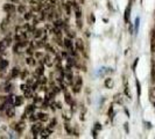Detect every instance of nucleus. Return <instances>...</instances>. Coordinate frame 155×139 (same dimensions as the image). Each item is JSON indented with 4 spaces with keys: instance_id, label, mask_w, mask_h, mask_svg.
Returning <instances> with one entry per match:
<instances>
[{
    "instance_id": "1",
    "label": "nucleus",
    "mask_w": 155,
    "mask_h": 139,
    "mask_svg": "<svg viewBox=\"0 0 155 139\" xmlns=\"http://www.w3.org/2000/svg\"><path fill=\"white\" fill-rule=\"evenodd\" d=\"M82 86H83V79L81 77H78L76 79V81L72 83V91H74V93H79L82 89Z\"/></svg>"
},
{
    "instance_id": "9",
    "label": "nucleus",
    "mask_w": 155,
    "mask_h": 139,
    "mask_svg": "<svg viewBox=\"0 0 155 139\" xmlns=\"http://www.w3.org/2000/svg\"><path fill=\"white\" fill-rule=\"evenodd\" d=\"M51 131H53V130L51 129H49V128H47V129H42L41 130V134H42V138H48L49 137V134L51 133Z\"/></svg>"
},
{
    "instance_id": "17",
    "label": "nucleus",
    "mask_w": 155,
    "mask_h": 139,
    "mask_svg": "<svg viewBox=\"0 0 155 139\" xmlns=\"http://www.w3.org/2000/svg\"><path fill=\"white\" fill-rule=\"evenodd\" d=\"M130 13H131V6H128L126 8V10H125V22L126 23H128V21H130Z\"/></svg>"
},
{
    "instance_id": "45",
    "label": "nucleus",
    "mask_w": 155,
    "mask_h": 139,
    "mask_svg": "<svg viewBox=\"0 0 155 139\" xmlns=\"http://www.w3.org/2000/svg\"><path fill=\"white\" fill-rule=\"evenodd\" d=\"M26 52H27L28 55H31V56L33 55V51H32V49H31V48H29V49H27V51H26Z\"/></svg>"
},
{
    "instance_id": "39",
    "label": "nucleus",
    "mask_w": 155,
    "mask_h": 139,
    "mask_svg": "<svg viewBox=\"0 0 155 139\" xmlns=\"http://www.w3.org/2000/svg\"><path fill=\"white\" fill-rule=\"evenodd\" d=\"M53 92H54V93H56V94H57V93H60V89H59V87H57V86H54V87H53Z\"/></svg>"
},
{
    "instance_id": "6",
    "label": "nucleus",
    "mask_w": 155,
    "mask_h": 139,
    "mask_svg": "<svg viewBox=\"0 0 155 139\" xmlns=\"http://www.w3.org/2000/svg\"><path fill=\"white\" fill-rule=\"evenodd\" d=\"M76 49L79 50L81 52L84 51V44H83V41H82L81 38H77L76 40Z\"/></svg>"
},
{
    "instance_id": "13",
    "label": "nucleus",
    "mask_w": 155,
    "mask_h": 139,
    "mask_svg": "<svg viewBox=\"0 0 155 139\" xmlns=\"http://www.w3.org/2000/svg\"><path fill=\"white\" fill-rule=\"evenodd\" d=\"M8 66V60L6 59H0V71H4Z\"/></svg>"
},
{
    "instance_id": "53",
    "label": "nucleus",
    "mask_w": 155,
    "mask_h": 139,
    "mask_svg": "<svg viewBox=\"0 0 155 139\" xmlns=\"http://www.w3.org/2000/svg\"><path fill=\"white\" fill-rule=\"evenodd\" d=\"M66 56H68V53L64 52V51H63V52H62V57H66Z\"/></svg>"
},
{
    "instance_id": "32",
    "label": "nucleus",
    "mask_w": 155,
    "mask_h": 139,
    "mask_svg": "<svg viewBox=\"0 0 155 139\" xmlns=\"http://www.w3.org/2000/svg\"><path fill=\"white\" fill-rule=\"evenodd\" d=\"M46 18H47V12L46 10H42L41 12V20H44Z\"/></svg>"
},
{
    "instance_id": "20",
    "label": "nucleus",
    "mask_w": 155,
    "mask_h": 139,
    "mask_svg": "<svg viewBox=\"0 0 155 139\" xmlns=\"http://www.w3.org/2000/svg\"><path fill=\"white\" fill-rule=\"evenodd\" d=\"M43 72H44L43 65L40 66V67H37V70H36V74H37V75H43Z\"/></svg>"
},
{
    "instance_id": "25",
    "label": "nucleus",
    "mask_w": 155,
    "mask_h": 139,
    "mask_svg": "<svg viewBox=\"0 0 155 139\" xmlns=\"http://www.w3.org/2000/svg\"><path fill=\"white\" fill-rule=\"evenodd\" d=\"M23 18H25V20H31L32 19V12H26L25 15H23Z\"/></svg>"
},
{
    "instance_id": "54",
    "label": "nucleus",
    "mask_w": 155,
    "mask_h": 139,
    "mask_svg": "<svg viewBox=\"0 0 155 139\" xmlns=\"http://www.w3.org/2000/svg\"><path fill=\"white\" fill-rule=\"evenodd\" d=\"M91 20H92V22H94V20H96V19H94V15H91Z\"/></svg>"
},
{
    "instance_id": "28",
    "label": "nucleus",
    "mask_w": 155,
    "mask_h": 139,
    "mask_svg": "<svg viewBox=\"0 0 155 139\" xmlns=\"http://www.w3.org/2000/svg\"><path fill=\"white\" fill-rule=\"evenodd\" d=\"M55 127H56V119H51V122H50V124H49V127H48V128H49V129L53 130Z\"/></svg>"
},
{
    "instance_id": "42",
    "label": "nucleus",
    "mask_w": 155,
    "mask_h": 139,
    "mask_svg": "<svg viewBox=\"0 0 155 139\" xmlns=\"http://www.w3.org/2000/svg\"><path fill=\"white\" fill-rule=\"evenodd\" d=\"M35 57H36V58H41V57H43V55H42L41 52H36L35 53Z\"/></svg>"
},
{
    "instance_id": "22",
    "label": "nucleus",
    "mask_w": 155,
    "mask_h": 139,
    "mask_svg": "<svg viewBox=\"0 0 155 139\" xmlns=\"http://www.w3.org/2000/svg\"><path fill=\"white\" fill-rule=\"evenodd\" d=\"M44 48H46V49H47V50H48V51H50V52H53V53H56V50H55V49L53 48V46L50 45V44H44Z\"/></svg>"
},
{
    "instance_id": "38",
    "label": "nucleus",
    "mask_w": 155,
    "mask_h": 139,
    "mask_svg": "<svg viewBox=\"0 0 155 139\" xmlns=\"http://www.w3.org/2000/svg\"><path fill=\"white\" fill-rule=\"evenodd\" d=\"M64 127H65V130H66V132H68L69 134L71 133V130H70V128H69V124H64Z\"/></svg>"
},
{
    "instance_id": "29",
    "label": "nucleus",
    "mask_w": 155,
    "mask_h": 139,
    "mask_svg": "<svg viewBox=\"0 0 155 139\" xmlns=\"http://www.w3.org/2000/svg\"><path fill=\"white\" fill-rule=\"evenodd\" d=\"M34 35H35L36 38H40L41 36H42V30H41V29H37V30L35 31V34H34Z\"/></svg>"
},
{
    "instance_id": "7",
    "label": "nucleus",
    "mask_w": 155,
    "mask_h": 139,
    "mask_svg": "<svg viewBox=\"0 0 155 139\" xmlns=\"http://www.w3.org/2000/svg\"><path fill=\"white\" fill-rule=\"evenodd\" d=\"M23 104V97L22 96H15L14 97V106L15 107H20Z\"/></svg>"
},
{
    "instance_id": "48",
    "label": "nucleus",
    "mask_w": 155,
    "mask_h": 139,
    "mask_svg": "<svg viewBox=\"0 0 155 139\" xmlns=\"http://www.w3.org/2000/svg\"><path fill=\"white\" fill-rule=\"evenodd\" d=\"M40 0H31V4H33V5H35V4H37Z\"/></svg>"
},
{
    "instance_id": "47",
    "label": "nucleus",
    "mask_w": 155,
    "mask_h": 139,
    "mask_svg": "<svg viewBox=\"0 0 155 139\" xmlns=\"http://www.w3.org/2000/svg\"><path fill=\"white\" fill-rule=\"evenodd\" d=\"M27 88H28L27 85H21V89H22V91H25V89H27Z\"/></svg>"
},
{
    "instance_id": "23",
    "label": "nucleus",
    "mask_w": 155,
    "mask_h": 139,
    "mask_svg": "<svg viewBox=\"0 0 155 139\" xmlns=\"http://www.w3.org/2000/svg\"><path fill=\"white\" fill-rule=\"evenodd\" d=\"M69 3H70V6H71V7L74 8L75 10H76V9H78V8H79L78 4H77L76 1H75V0H74V1H72V0H71V1H69Z\"/></svg>"
},
{
    "instance_id": "26",
    "label": "nucleus",
    "mask_w": 155,
    "mask_h": 139,
    "mask_svg": "<svg viewBox=\"0 0 155 139\" xmlns=\"http://www.w3.org/2000/svg\"><path fill=\"white\" fill-rule=\"evenodd\" d=\"M105 86L107 87V88H111V86H112V80L110 78H107L106 80H105Z\"/></svg>"
},
{
    "instance_id": "55",
    "label": "nucleus",
    "mask_w": 155,
    "mask_h": 139,
    "mask_svg": "<svg viewBox=\"0 0 155 139\" xmlns=\"http://www.w3.org/2000/svg\"><path fill=\"white\" fill-rule=\"evenodd\" d=\"M153 94H155V87L153 88Z\"/></svg>"
},
{
    "instance_id": "2",
    "label": "nucleus",
    "mask_w": 155,
    "mask_h": 139,
    "mask_svg": "<svg viewBox=\"0 0 155 139\" xmlns=\"http://www.w3.org/2000/svg\"><path fill=\"white\" fill-rule=\"evenodd\" d=\"M6 115H7V117H9V118L15 116V109H14V107H13L12 104H8V107H6Z\"/></svg>"
},
{
    "instance_id": "11",
    "label": "nucleus",
    "mask_w": 155,
    "mask_h": 139,
    "mask_svg": "<svg viewBox=\"0 0 155 139\" xmlns=\"http://www.w3.org/2000/svg\"><path fill=\"white\" fill-rule=\"evenodd\" d=\"M64 97H65V102L68 104H71L72 103V100H71V95H70V93H69L68 91H64Z\"/></svg>"
},
{
    "instance_id": "3",
    "label": "nucleus",
    "mask_w": 155,
    "mask_h": 139,
    "mask_svg": "<svg viewBox=\"0 0 155 139\" xmlns=\"http://www.w3.org/2000/svg\"><path fill=\"white\" fill-rule=\"evenodd\" d=\"M63 45L65 46V48L68 49L70 52H71V51H74V44H72V42H71V40H70V38H64V40H63Z\"/></svg>"
},
{
    "instance_id": "8",
    "label": "nucleus",
    "mask_w": 155,
    "mask_h": 139,
    "mask_svg": "<svg viewBox=\"0 0 155 139\" xmlns=\"http://www.w3.org/2000/svg\"><path fill=\"white\" fill-rule=\"evenodd\" d=\"M19 75H20V68L19 67H13L12 72H11V77H12L13 79H15V78H18Z\"/></svg>"
},
{
    "instance_id": "5",
    "label": "nucleus",
    "mask_w": 155,
    "mask_h": 139,
    "mask_svg": "<svg viewBox=\"0 0 155 139\" xmlns=\"http://www.w3.org/2000/svg\"><path fill=\"white\" fill-rule=\"evenodd\" d=\"M43 129V127H42V124L41 123H36V124H34L33 127H32V132H33V134H38L41 132V130Z\"/></svg>"
},
{
    "instance_id": "52",
    "label": "nucleus",
    "mask_w": 155,
    "mask_h": 139,
    "mask_svg": "<svg viewBox=\"0 0 155 139\" xmlns=\"http://www.w3.org/2000/svg\"><path fill=\"white\" fill-rule=\"evenodd\" d=\"M93 137H94V138L97 137V130L96 129H93Z\"/></svg>"
},
{
    "instance_id": "21",
    "label": "nucleus",
    "mask_w": 155,
    "mask_h": 139,
    "mask_svg": "<svg viewBox=\"0 0 155 139\" xmlns=\"http://www.w3.org/2000/svg\"><path fill=\"white\" fill-rule=\"evenodd\" d=\"M26 63H27L28 65H31V66H34V65H35V60H34L32 57H28V58L26 59Z\"/></svg>"
},
{
    "instance_id": "49",
    "label": "nucleus",
    "mask_w": 155,
    "mask_h": 139,
    "mask_svg": "<svg viewBox=\"0 0 155 139\" xmlns=\"http://www.w3.org/2000/svg\"><path fill=\"white\" fill-rule=\"evenodd\" d=\"M49 3H50L51 5H55V4L57 3V0H49Z\"/></svg>"
},
{
    "instance_id": "30",
    "label": "nucleus",
    "mask_w": 155,
    "mask_h": 139,
    "mask_svg": "<svg viewBox=\"0 0 155 139\" xmlns=\"http://www.w3.org/2000/svg\"><path fill=\"white\" fill-rule=\"evenodd\" d=\"M75 14H76V18H77V19H81V16H82L81 8H78V9H76V10H75Z\"/></svg>"
},
{
    "instance_id": "58",
    "label": "nucleus",
    "mask_w": 155,
    "mask_h": 139,
    "mask_svg": "<svg viewBox=\"0 0 155 139\" xmlns=\"http://www.w3.org/2000/svg\"><path fill=\"white\" fill-rule=\"evenodd\" d=\"M153 65H155V61H154V64H153Z\"/></svg>"
},
{
    "instance_id": "12",
    "label": "nucleus",
    "mask_w": 155,
    "mask_h": 139,
    "mask_svg": "<svg viewBox=\"0 0 155 139\" xmlns=\"http://www.w3.org/2000/svg\"><path fill=\"white\" fill-rule=\"evenodd\" d=\"M37 119H40L41 122H46V121H48V115L44 114V112H38Z\"/></svg>"
},
{
    "instance_id": "50",
    "label": "nucleus",
    "mask_w": 155,
    "mask_h": 139,
    "mask_svg": "<svg viewBox=\"0 0 155 139\" xmlns=\"http://www.w3.org/2000/svg\"><path fill=\"white\" fill-rule=\"evenodd\" d=\"M33 22H34L33 24H34V26H36V24H37V23H38V20H37V19H34V21H33Z\"/></svg>"
},
{
    "instance_id": "43",
    "label": "nucleus",
    "mask_w": 155,
    "mask_h": 139,
    "mask_svg": "<svg viewBox=\"0 0 155 139\" xmlns=\"http://www.w3.org/2000/svg\"><path fill=\"white\" fill-rule=\"evenodd\" d=\"M18 49H19V44H18V43H16V44H15V45L13 46V51H14V52H16V50H18Z\"/></svg>"
},
{
    "instance_id": "56",
    "label": "nucleus",
    "mask_w": 155,
    "mask_h": 139,
    "mask_svg": "<svg viewBox=\"0 0 155 139\" xmlns=\"http://www.w3.org/2000/svg\"><path fill=\"white\" fill-rule=\"evenodd\" d=\"M12 1H14V3H16V1H19V0H12Z\"/></svg>"
},
{
    "instance_id": "19",
    "label": "nucleus",
    "mask_w": 155,
    "mask_h": 139,
    "mask_svg": "<svg viewBox=\"0 0 155 139\" xmlns=\"http://www.w3.org/2000/svg\"><path fill=\"white\" fill-rule=\"evenodd\" d=\"M6 48H7V44H6L5 40L1 41V42H0V53H3L4 51H5V49H6Z\"/></svg>"
},
{
    "instance_id": "44",
    "label": "nucleus",
    "mask_w": 155,
    "mask_h": 139,
    "mask_svg": "<svg viewBox=\"0 0 155 139\" xmlns=\"http://www.w3.org/2000/svg\"><path fill=\"white\" fill-rule=\"evenodd\" d=\"M34 102H35V103H38V102H41V99L38 97V96H36L35 99H34Z\"/></svg>"
},
{
    "instance_id": "27",
    "label": "nucleus",
    "mask_w": 155,
    "mask_h": 139,
    "mask_svg": "<svg viewBox=\"0 0 155 139\" xmlns=\"http://www.w3.org/2000/svg\"><path fill=\"white\" fill-rule=\"evenodd\" d=\"M54 26H55L56 28H60L61 26H63V22H62V20H56L55 22H54Z\"/></svg>"
},
{
    "instance_id": "31",
    "label": "nucleus",
    "mask_w": 155,
    "mask_h": 139,
    "mask_svg": "<svg viewBox=\"0 0 155 139\" xmlns=\"http://www.w3.org/2000/svg\"><path fill=\"white\" fill-rule=\"evenodd\" d=\"M6 100H7V99H6L5 96H0V107L3 106V104H5V101H6Z\"/></svg>"
},
{
    "instance_id": "18",
    "label": "nucleus",
    "mask_w": 155,
    "mask_h": 139,
    "mask_svg": "<svg viewBox=\"0 0 155 139\" xmlns=\"http://www.w3.org/2000/svg\"><path fill=\"white\" fill-rule=\"evenodd\" d=\"M63 7L65 8V12H66V15H70L71 14V9H70V3H66L63 4Z\"/></svg>"
},
{
    "instance_id": "37",
    "label": "nucleus",
    "mask_w": 155,
    "mask_h": 139,
    "mask_svg": "<svg viewBox=\"0 0 155 139\" xmlns=\"http://www.w3.org/2000/svg\"><path fill=\"white\" fill-rule=\"evenodd\" d=\"M68 36L70 38H72V37H75V36H76V34H75V31H69L68 33Z\"/></svg>"
},
{
    "instance_id": "40",
    "label": "nucleus",
    "mask_w": 155,
    "mask_h": 139,
    "mask_svg": "<svg viewBox=\"0 0 155 139\" xmlns=\"http://www.w3.org/2000/svg\"><path fill=\"white\" fill-rule=\"evenodd\" d=\"M27 74H28V71H26V70H25V71L22 72V74H21V79H25Z\"/></svg>"
},
{
    "instance_id": "59",
    "label": "nucleus",
    "mask_w": 155,
    "mask_h": 139,
    "mask_svg": "<svg viewBox=\"0 0 155 139\" xmlns=\"http://www.w3.org/2000/svg\"><path fill=\"white\" fill-rule=\"evenodd\" d=\"M154 106H155V104H154Z\"/></svg>"
},
{
    "instance_id": "24",
    "label": "nucleus",
    "mask_w": 155,
    "mask_h": 139,
    "mask_svg": "<svg viewBox=\"0 0 155 139\" xmlns=\"http://www.w3.org/2000/svg\"><path fill=\"white\" fill-rule=\"evenodd\" d=\"M18 12L20 13V14H25V13H26V7H25V6H22V5L19 6V7H18Z\"/></svg>"
},
{
    "instance_id": "34",
    "label": "nucleus",
    "mask_w": 155,
    "mask_h": 139,
    "mask_svg": "<svg viewBox=\"0 0 155 139\" xmlns=\"http://www.w3.org/2000/svg\"><path fill=\"white\" fill-rule=\"evenodd\" d=\"M137 87H138V95L140 96V94H141V88H140V82L139 81H137Z\"/></svg>"
},
{
    "instance_id": "33",
    "label": "nucleus",
    "mask_w": 155,
    "mask_h": 139,
    "mask_svg": "<svg viewBox=\"0 0 155 139\" xmlns=\"http://www.w3.org/2000/svg\"><path fill=\"white\" fill-rule=\"evenodd\" d=\"M152 52H155V40H152V45H150Z\"/></svg>"
},
{
    "instance_id": "10",
    "label": "nucleus",
    "mask_w": 155,
    "mask_h": 139,
    "mask_svg": "<svg viewBox=\"0 0 155 139\" xmlns=\"http://www.w3.org/2000/svg\"><path fill=\"white\" fill-rule=\"evenodd\" d=\"M23 129H25V123H23L22 121H21V122H19V123H16V127H15L16 132H19V133H21V132L23 131Z\"/></svg>"
},
{
    "instance_id": "15",
    "label": "nucleus",
    "mask_w": 155,
    "mask_h": 139,
    "mask_svg": "<svg viewBox=\"0 0 155 139\" xmlns=\"http://www.w3.org/2000/svg\"><path fill=\"white\" fill-rule=\"evenodd\" d=\"M34 110H35V106L34 104L27 106V108H26V115H32L34 112Z\"/></svg>"
},
{
    "instance_id": "14",
    "label": "nucleus",
    "mask_w": 155,
    "mask_h": 139,
    "mask_svg": "<svg viewBox=\"0 0 155 139\" xmlns=\"http://www.w3.org/2000/svg\"><path fill=\"white\" fill-rule=\"evenodd\" d=\"M23 92H25V97L26 99H32V97H33V91H32L29 87H28L27 89H25Z\"/></svg>"
},
{
    "instance_id": "16",
    "label": "nucleus",
    "mask_w": 155,
    "mask_h": 139,
    "mask_svg": "<svg viewBox=\"0 0 155 139\" xmlns=\"http://www.w3.org/2000/svg\"><path fill=\"white\" fill-rule=\"evenodd\" d=\"M43 63L46 64L47 66H51V65H53L50 56H49V55H46V56H44V57H43Z\"/></svg>"
},
{
    "instance_id": "46",
    "label": "nucleus",
    "mask_w": 155,
    "mask_h": 139,
    "mask_svg": "<svg viewBox=\"0 0 155 139\" xmlns=\"http://www.w3.org/2000/svg\"><path fill=\"white\" fill-rule=\"evenodd\" d=\"M152 40H155V28L153 29V31H152Z\"/></svg>"
},
{
    "instance_id": "4",
    "label": "nucleus",
    "mask_w": 155,
    "mask_h": 139,
    "mask_svg": "<svg viewBox=\"0 0 155 139\" xmlns=\"http://www.w3.org/2000/svg\"><path fill=\"white\" fill-rule=\"evenodd\" d=\"M4 10L6 13H8V14H12V13H14L16 10V8L13 4H6V5H4Z\"/></svg>"
},
{
    "instance_id": "41",
    "label": "nucleus",
    "mask_w": 155,
    "mask_h": 139,
    "mask_svg": "<svg viewBox=\"0 0 155 139\" xmlns=\"http://www.w3.org/2000/svg\"><path fill=\"white\" fill-rule=\"evenodd\" d=\"M77 26H78L79 29H82V22H81V19H77Z\"/></svg>"
},
{
    "instance_id": "36",
    "label": "nucleus",
    "mask_w": 155,
    "mask_h": 139,
    "mask_svg": "<svg viewBox=\"0 0 155 139\" xmlns=\"http://www.w3.org/2000/svg\"><path fill=\"white\" fill-rule=\"evenodd\" d=\"M139 22H140V19L137 18V19H135V30H138V27H139Z\"/></svg>"
},
{
    "instance_id": "35",
    "label": "nucleus",
    "mask_w": 155,
    "mask_h": 139,
    "mask_svg": "<svg viewBox=\"0 0 155 139\" xmlns=\"http://www.w3.org/2000/svg\"><path fill=\"white\" fill-rule=\"evenodd\" d=\"M94 129H96L97 131H98V130H102V125H100L99 123H96L94 124Z\"/></svg>"
},
{
    "instance_id": "51",
    "label": "nucleus",
    "mask_w": 155,
    "mask_h": 139,
    "mask_svg": "<svg viewBox=\"0 0 155 139\" xmlns=\"http://www.w3.org/2000/svg\"><path fill=\"white\" fill-rule=\"evenodd\" d=\"M138 61H139V59H135V61H134V65H133V70L135 68V66H137V64H138Z\"/></svg>"
},
{
    "instance_id": "57",
    "label": "nucleus",
    "mask_w": 155,
    "mask_h": 139,
    "mask_svg": "<svg viewBox=\"0 0 155 139\" xmlns=\"http://www.w3.org/2000/svg\"><path fill=\"white\" fill-rule=\"evenodd\" d=\"M82 3H84V0H82Z\"/></svg>"
}]
</instances>
